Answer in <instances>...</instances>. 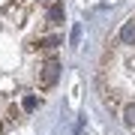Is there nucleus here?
<instances>
[{
    "instance_id": "nucleus-1",
    "label": "nucleus",
    "mask_w": 135,
    "mask_h": 135,
    "mask_svg": "<svg viewBox=\"0 0 135 135\" xmlns=\"http://www.w3.org/2000/svg\"><path fill=\"white\" fill-rule=\"evenodd\" d=\"M57 78H60V63L51 57V60L42 63V69H39V87H42V90H51V87L57 84Z\"/></svg>"
},
{
    "instance_id": "nucleus-2",
    "label": "nucleus",
    "mask_w": 135,
    "mask_h": 135,
    "mask_svg": "<svg viewBox=\"0 0 135 135\" xmlns=\"http://www.w3.org/2000/svg\"><path fill=\"white\" fill-rule=\"evenodd\" d=\"M63 15H66V9H63V3L57 0V3L48 6V15H45V18H48V24L54 27V24H60V21H63Z\"/></svg>"
},
{
    "instance_id": "nucleus-3",
    "label": "nucleus",
    "mask_w": 135,
    "mask_h": 135,
    "mask_svg": "<svg viewBox=\"0 0 135 135\" xmlns=\"http://www.w3.org/2000/svg\"><path fill=\"white\" fill-rule=\"evenodd\" d=\"M120 42H123V45H135V18H129V21L120 27Z\"/></svg>"
},
{
    "instance_id": "nucleus-4",
    "label": "nucleus",
    "mask_w": 135,
    "mask_h": 135,
    "mask_svg": "<svg viewBox=\"0 0 135 135\" xmlns=\"http://www.w3.org/2000/svg\"><path fill=\"white\" fill-rule=\"evenodd\" d=\"M123 123H126V129H135V102L123 105Z\"/></svg>"
},
{
    "instance_id": "nucleus-5",
    "label": "nucleus",
    "mask_w": 135,
    "mask_h": 135,
    "mask_svg": "<svg viewBox=\"0 0 135 135\" xmlns=\"http://www.w3.org/2000/svg\"><path fill=\"white\" fill-rule=\"evenodd\" d=\"M39 45H42V48H57V45H63V39L60 36H48V39H42Z\"/></svg>"
},
{
    "instance_id": "nucleus-6",
    "label": "nucleus",
    "mask_w": 135,
    "mask_h": 135,
    "mask_svg": "<svg viewBox=\"0 0 135 135\" xmlns=\"http://www.w3.org/2000/svg\"><path fill=\"white\" fill-rule=\"evenodd\" d=\"M36 102H39L36 96H27V99H24V111H33V108H36Z\"/></svg>"
},
{
    "instance_id": "nucleus-7",
    "label": "nucleus",
    "mask_w": 135,
    "mask_h": 135,
    "mask_svg": "<svg viewBox=\"0 0 135 135\" xmlns=\"http://www.w3.org/2000/svg\"><path fill=\"white\" fill-rule=\"evenodd\" d=\"M78 39H81V24L72 27V45H78Z\"/></svg>"
}]
</instances>
